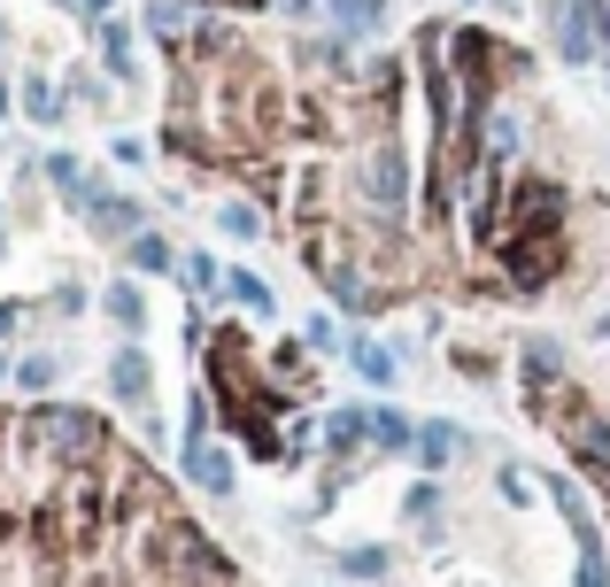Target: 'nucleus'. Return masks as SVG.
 Segmentation results:
<instances>
[{"label": "nucleus", "mask_w": 610, "mask_h": 587, "mask_svg": "<svg viewBox=\"0 0 610 587\" xmlns=\"http://www.w3.org/2000/svg\"><path fill=\"white\" fill-rule=\"evenodd\" d=\"M70 16H86V23H109V16H117V0H70Z\"/></svg>", "instance_id": "393cba45"}, {"label": "nucleus", "mask_w": 610, "mask_h": 587, "mask_svg": "<svg viewBox=\"0 0 610 587\" xmlns=\"http://www.w3.org/2000/svg\"><path fill=\"white\" fill-rule=\"evenodd\" d=\"M348 364H356V379H363V387H379V395L402 379V356H394L387 340H348Z\"/></svg>", "instance_id": "423d86ee"}, {"label": "nucleus", "mask_w": 610, "mask_h": 587, "mask_svg": "<svg viewBox=\"0 0 610 587\" xmlns=\"http://www.w3.org/2000/svg\"><path fill=\"white\" fill-rule=\"evenodd\" d=\"M47 178H54V193H62V209H78V217H93L101 201H109V186L78 162V155H47Z\"/></svg>", "instance_id": "f03ea898"}, {"label": "nucleus", "mask_w": 610, "mask_h": 587, "mask_svg": "<svg viewBox=\"0 0 610 587\" xmlns=\"http://www.w3.org/2000/svg\"><path fill=\"white\" fill-rule=\"evenodd\" d=\"M101 309H109V317H117L124 332H148V294L132 287V279H117V287L101 294Z\"/></svg>", "instance_id": "9b49d317"}, {"label": "nucleus", "mask_w": 610, "mask_h": 587, "mask_svg": "<svg viewBox=\"0 0 610 587\" xmlns=\"http://www.w3.org/2000/svg\"><path fill=\"white\" fill-rule=\"evenodd\" d=\"M54 379H62V364H54V356H23V364H16V387H23V395H47Z\"/></svg>", "instance_id": "f3484780"}, {"label": "nucleus", "mask_w": 610, "mask_h": 587, "mask_svg": "<svg viewBox=\"0 0 610 587\" xmlns=\"http://www.w3.org/2000/svg\"><path fill=\"white\" fill-rule=\"evenodd\" d=\"M186 479H193L201 495H232V456L209 448V440H193V448H186Z\"/></svg>", "instance_id": "0eeeda50"}, {"label": "nucleus", "mask_w": 610, "mask_h": 587, "mask_svg": "<svg viewBox=\"0 0 610 587\" xmlns=\"http://www.w3.org/2000/svg\"><path fill=\"white\" fill-rule=\"evenodd\" d=\"M433 503H441V487H410V518L418 526H433Z\"/></svg>", "instance_id": "b1692460"}, {"label": "nucleus", "mask_w": 610, "mask_h": 587, "mask_svg": "<svg viewBox=\"0 0 610 587\" xmlns=\"http://www.w3.org/2000/svg\"><path fill=\"white\" fill-rule=\"evenodd\" d=\"M217 225H224L232 240H256V232H263V217H256V201H224V209H217Z\"/></svg>", "instance_id": "aec40b11"}, {"label": "nucleus", "mask_w": 610, "mask_h": 587, "mask_svg": "<svg viewBox=\"0 0 610 587\" xmlns=\"http://www.w3.org/2000/svg\"><path fill=\"white\" fill-rule=\"evenodd\" d=\"M549 23H557V54H564L572 70L603 54V31H596V16H588L580 0H549Z\"/></svg>", "instance_id": "f257e3e1"}, {"label": "nucleus", "mask_w": 610, "mask_h": 587, "mask_svg": "<svg viewBox=\"0 0 610 587\" xmlns=\"http://www.w3.org/2000/svg\"><path fill=\"white\" fill-rule=\"evenodd\" d=\"M86 225H93L101 240H140V232H148V209H140L132 193H109V201H101V209H93Z\"/></svg>", "instance_id": "39448f33"}, {"label": "nucleus", "mask_w": 610, "mask_h": 587, "mask_svg": "<svg viewBox=\"0 0 610 587\" xmlns=\"http://www.w3.org/2000/svg\"><path fill=\"white\" fill-rule=\"evenodd\" d=\"M0 117H8V86H0Z\"/></svg>", "instance_id": "7c9ffc66"}, {"label": "nucleus", "mask_w": 610, "mask_h": 587, "mask_svg": "<svg viewBox=\"0 0 610 587\" xmlns=\"http://www.w3.org/2000/svg\"><path fill=\"white\" fill-rule=\"evenodd\" d=\"M16 101H23V117H31V125H62V86H54V78H23V86H16Z\"/></svg>", "instance_id": "1a4fd4ad"}, {"label": "nucleus", "mask_w": 610, "mask_h": 587, "mask_svg": "<svg viewBox=\"0 0 610 587\" xmlns=\"http://www.w3.org/2000/svg\"><path fill=\"white\" fill-rule=\"evenodd\" d=\"M363 440H371V410H332V418H324V448H332V456H348V448H363Z\"/></svg>", "instance_id": "ddd939ff"}, {"label": "nucleus", "mask_w": 610, "mask_h": 587, "mask_svg": "<svg viewBox=\"0 0 610 587\" xmlns=\"http://www.w3.org/2000/svg\"><path fill=\"white\" fill-rule=\"evenodd\" d=\"M93 39H101V70H109V78H132V70H140V31H132L124 16L93 23Z\"/></svg>", "instance_id": "7ed1b4c3"}, {"label": "nucleus", "mask_w": 610, "mask_h": 587, "mask_svg": "<svg viewBox=\"0 0 610 587\" xmlns=\"http://www.w3.org/2000/svg\"><path fill=\"white\" fill-rule=\"evenodd\" d=\"M16 325H23V309H16V301H0V340H8Z\"/></svg>", "instance_id": "bb28decb"}, {"label": "nucleus", "mask_w": 610, "mask_h": 587, "mask_svg": "<svg viewBox=\"0 0 610 587\" xmlns=\"http://www.w3.org/2000/svg\"><path fill=\"white\" fill-rule=\"evenodd\" d=\"M371 448H387V456H402V448H418V426L394 410V402H379L371 410Z\"/></svg>", "instance_id": "6e6552de"}, {"label": "nucleus", "mask_w": 610, "mask_h": 587, "mask_svg": "<svg viewBox=\"0 0 610 587\" xmlns=\"http://www.w3.org/2000/svg\"><path fill=\"white\" fill-rule=\"evenodd\" d=\"M70 93H78V101H86V109H101V101H109V86H101V78H86V70H78V78H70Z\"/></svg>", "instance_id": "5701e85b"}, {"label": "nucleus", "mask_w": 610, "mask_h": 587, "mask_svg": "<svg viewBox=\"0 0 610 587\" xmlns=\"http://www.w3.org/2000/svg\"><path fill=\"white\" fill-rule=\"evenodd\" d=\"M0 54H8V31H0Z\"/></svg>", "instance_id": "2f4dec72"}, {"label": "nucleus", "mask_w": 610, "mask_h": 587, "mask_svg": "<svg viewBox=\"0 0 610 587\" xmlns=\"http://www.w3.org/2000/svg\"><path fill=\"white\" fill-rule=\"evenodd\" d=\"M8 379H16V364H8V356H0V387H8Z\"/></svg>", "instance_id": "cd10ccee"}, {"label": "nucleus", "mask_w": 610, "mask_h": 587, "mask_svg": "<svg viewBox=\"0 0 610 587\" xmlns=\"http://www.w3.org/2000/svg\"><path fill=\"white\" fill-rule=\"evenodd\" d=\"M387 565H394L387 549H340V573L348 580H387Z\"/></svg>", "instance_id": "a211bd4d"}, {"label": "nucleus", "mask_w": 610, "mask_h": 587, "mask_svg": "<svg viewBox=\"0 0 610 587\" xmlns=\"http://www.w3.org/2000/svg\"><path fill=\"white\" fill-rule=\"evenodd\" d=\"M596 332H603V340H610V309H603V317H596Z\"/></svg>", "instance_id": "c85d7f7f"}, {"label": "nucleus", "mask_w": 610, "mask_h": 587, "mask_svg": "<svg viewBox=\"0 0 610 587\" xmlns=\"http://www.w3.org/2000/svg\"><path fill=\"white\" fill-rule=\"evenodd\" d=\"M410 456H418L426 471H441V464H457L463 456V434L457 426H418V448H410Z\"/></svg>", "instance_id": "9d476101"}, {"label": "nucleus", "mask_w": 610, "mask_h": 587, "mask_svg": "<svg viewBox=\"0 0 610 587\" xmlns=\"http://www.w3.org/2000/svg\"><path fill=\"white\" fill-rule=\"evenodd\" d=\"M572 587H610V565H603V557H580V580H572Z\"/></svg>", "instance_id": "a878e982"}, {"label": "nucleus", "mask_w": 610, "mask_h": 587, "mask_svg": "<svg viewBox=\"0 0 610 587\" xmlns=\"http://www.w3.org/2000/svg\"><path fill=\"white\" fill-rule=\"evenodd\" d=\"M557 371H564V348H557L549 332H533V340H526V379H533V387H549Z\"/></svg>", "instance_id": "4468645a"}, {"label": "nucleus", "mask_w": 610, "mask_h": 587, "mask_svg": "<svg viewBox=\"0 0 610 587\" xmlns=\"http://www.w3.org/2000/svg\"><path fill=\"white\" fill-rule=\"evenodd\" d=\"M178 279H186V294H224V263L217 256H186Z\"/></svg>", "instance_id": "dca6fc26"}, {"label": "nucleus", "mask_w": 610, "mask_h": 587, "mask_svg": "<svg viewBox=\"0 0 610 587\" xmlns=\"http://www.w3.org/2000/svg\"><path fill=\"white\" fill-rule=\"evenodd\" d=\"M124 256H132V271H140V279H162V271H178V256H170V240H162V232H140V240H124Z\"/></svg>", "instance_id": "f8f14e48"}, {"label": "nucleus", "mask_w": 610, "mask_h": 587, "mask_svg": "<svg viewBox=\"0 0 610 587\" xmlns=\"http://www.w3.org/2000/svg\"><path fill=\"white\" fill-rule=\"evenodd\" d=\"M193 440H209V395L186 402V448H193Z\"/></svg>", "instance_id": "4be33fe9"}, {"label": "nucleus", "mask_w": 610, "mask_h": 587, "mask_svg": "<svg viewBox=\"0 0 610 587\" xmlns=\"http://www.w3.org/2000/svg\"><path fill=\"white\" fill-rule=\"evenodd\" d=\"M494 8H533V0H494Z\"/></svg>", "instance_id": "c756f323"}, {"label": "nucleus", "mask_w": 610, "mask_h": 587, "mask_svg": "<svg viewBox=\"0 0 610 587\" xmlns=\"http://www.w3.org/2000/svg\"><path fill=\"white\" fill-rule=\"evenodd\" d=\"M302 340H309V348H317V356H332V348H348L332 317H309V325H302Z\"/></svg>", "instance_id": "412c9836"}, {"label": "nucleus", "mask_w": 610, "mask_h": 587, "mask_svg": "<svg viewBox=\"0 0 610 587\" xmlns=\"http://www.w3.org/2000/svg\"><path fill=\"white\" fill-rule=\"evenodd\" d=\"M186 23H193V16H186L178 0H154V8H148V31H154V39H170V47L186 39Z\"/></svg>", "instance_id": "6ab92c4d"}, {"label": "nucleus", "mask_w": 610, "mask_h": 587, "mask_svg": "<svg viewBox=\"0 0 610 587\" xmlns=\"http://www.w3.org/2000/svg\"><path fill=\"white\" fill-rule=\"evenodd\" d=\"M224 294H232L240 309H256V317H271V309H279V301H271V287H263L256 271H224Z\"/></svg>", "instance_id": "2eb2a0df"}, {"label": "nucleus", "mask_w": 610, "mask_h": 587, "mask_svg": "<svg viewBox=\"0 0 610 587\" xmlns=\"http://www.w3.org/2000/svg\"><path fill=\"white\" fill-rule=\"evenodd\" d=\"M109 395H117V402H148L154 395V364L140 348H117V356H109Z\"/></svg>", "instance_id": "20e7f679"}]
</instances>
